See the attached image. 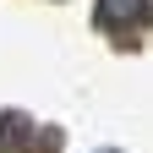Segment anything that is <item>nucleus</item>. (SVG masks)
I'll use <instances>...</instances> for the list:
<instances>
[{"instance_id": "obj_1", "label": "nucleus", "mask_w": 153, "mask_h": 153, "mask_svg": "<svg viewBox=\"0 0 153 153\" xmlns=\"http://www.w3.org/2000/svg\"><path fill=\"white\" fill-rule=\"evenodd\" d=\"M148 16V0H99V22L104 27H137Z\"/></svg>"}, {"instance_id": "obj_2", "label": "nucleus", "mask_w": 153, "mask_h": 153, "mask_svg": "<svg viewBox=\"0 0 153 153\" xmlns=\"http://www.w3.org/2000/svg\"><path fill=\"white\" fill-rule=\"evenodd\" d=\"M99 153H115V148H99Z\"/></svg>"}]
</instances>
